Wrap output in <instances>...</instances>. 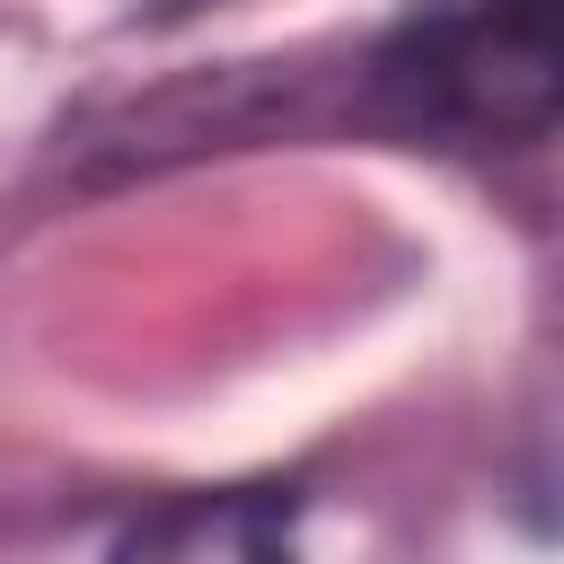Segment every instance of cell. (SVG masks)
Wrapping results in <instances>:
<instances>
[{
    "mask_svg": "<svg viewBox=\"0 0 564 564\" xmlns=\"http://www.w3.org/2000/svg\"><path fill=\"white\" fill-rule=\"evenodd\" d=\"M379 106L405 132L449 141H538L555 123V35L546 0H441L370 62Z\"/></svg>",
    "mask_w": 564,
    "mask_h": 564,
    "instance_id": "obj_1",
    "label": "cell"
},
{
    "mask_svg": "<svg viewBox=\"0 0 564 564\" xmlns=\"http://www.w3.org/2000/svg\"><path fill=\"white\" fill-rule=\"evenodd\" d=\"M115 564H300V502L273 485L176 494L115 538Z\"/></svg>",
    "mask_w": 564,
    "mask_h": 564,
    "instance_id": "obj_2",
    "label": "cell"
},
{
    "mask_svg": "<svg viewBox=\"0 0 564 564\" xmlns=\"http://www.w3.org/2000/svg\"><path fill=\"white\" fill-rule=\"evenodd\" d=\"M167 9H194V0H167Z\"/></svg>",
    "mask_w": 564,
    "mask_h": 564,
    "instance_id": "obj_3",
    "label": "cell"
}]
</instances>
